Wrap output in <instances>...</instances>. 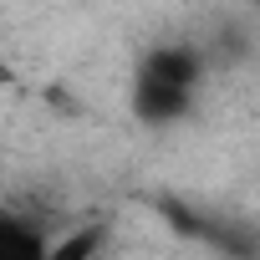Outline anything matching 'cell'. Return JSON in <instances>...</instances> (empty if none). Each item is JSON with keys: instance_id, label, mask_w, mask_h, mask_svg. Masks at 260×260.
Listing matches in <instances>:
<instances>
[{"instance_id": "obj_1", "label": "cell", "mask_w": 260, "mask_h": 260, "mask_svg": "<svg viewBox=\"0 0 260 260\" xmlns=\"http://www.w3.org/2000/svg\"><path fill=\"white\" fill-rule=\"evenodd\" d=\"M138 77H143V82H158V87H174V92H189V97H194V87H199V77H204V56H199L194 46H153V51L143 56Z\"/></svg>"}, {"instance_id": "obj_2", "label": "cell", "mask_w": 260, "mask_h": 260, "mask_svg": "<svg viewBox=\"0 0 260 260\" xmlns=\"http://www.w3.org/2000/svg\"><path fill=\"white\" fill-rule=\"evenodd\" d=\"M189 107H194L189 92H174V87H158V82H143V77L133 82V112H138L143 122H153V127L179 122Z\"/></svg>"}, {"instance_id": "obj_3", "label": "cell", "mask_w": 260, "mask_h": 260, "mask_svg": "<svg viewBox=\"0 0 260 260\" xmlns=\"http://www.w3.org/2000/svg\"><path fill=\"white\" fill-rule=\"evenodd\" d=\"M51 240L16 209H0V260H46Z\"/></svg>"}, {"instance_id": "obj_4", "label": "cell", "mask_w": 260, "mask_h": 260, "mask_svg": "<svg viewBox=\"0 0 260 260\" xmlns=\"http://www.w3.org/2000/svg\"><path fill=\"white\" fill-rule=\"evenodd\" d=\"M46 260H102V224H77L61 240H51Z\"/></svg>"}]
</instances>
